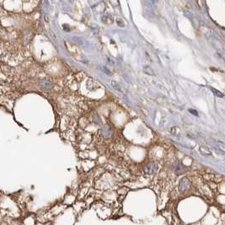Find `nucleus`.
Masks as SVG:
<instances>
[{
	"instance_id": "obj_5",
	"label": "nucleus",
	"mask_w": 225,
	"mask_h": 225,
	"mask_svg": "<svg viewBox=\"0 0 225 225\" xmlns=\"http://www.w3.org/2000/svg\"><path fill=\"white\" fill-rule=\"evenodd\" d=\"M41 85L45 89H51L52 87V84L49 80H43L41 82Z\"/></svg>"
},
{
	"instance_id": "obj_6",
	"label": "nucleus",
	"mask_w": 225,
	"mask_h": 225,
	"mask_svg": "<svg viewBox=\"0 0 225 225\" xmlns=\"http://www.w3.org/2000/svg\"><path fill=\"white\" fill-rule=\"evenodd\" d=\"M210 89H211V91L213 92L214 95H216V96H218V97H220V98H223V97H224V95L223 93H221L220 91L219 90H217L216 89H214V88H210Z\"/></svg>"
},
{
	"instance_id": "obj_9",
	"label": "nucleus",
	"mask_w": 225,
	"mask_h": 225,
	"mask_svg": "<svg viewBox=\"0 0 225 225\" xmlns=\"http://www.w3.org/2000/svg\"><path fill=\"white\" fill-rule=\"evenodd\" d=\"M158 1H159V0H152V2H153L154 4H156Z\"/></svg>"
},
{
	"instance_id": "obj_3",
	"label": "nucleus",
	"mask_w": 225,
	"mask_h": 225,
	"mask_svg": "<svg viewBox=\"0 0 225 225\" xmlns=\"http://www.w3.org/2000/svg\"><path fill=\"white\" fill-rule=\"evenodd\" d=\"M101 20L103 23H106V24H110V23H112L113 19L112 16L111 15H104L102 18H101Z\"/></svg>"
},
{
	"instance_id": "obj_2",
	"label": "nucleus",
	"mask_w": 225,
	"mask_h": 225,
	"mask_svg": "<svg viewBox=\"0 0 225 225\" xmlns=\"http://www.w3.org/2000/svg\"><path fill=\"white\" fill-rule=\"evenodd\" d=\"M185 169H186V167H184L183 164H181L180 162L175 163V164H174V171H175V174H177V175H180V174L184 173Z\"/></svg>"
},
{
	"instance_id": "obj_7",
	"label": "nucleus",
	"mask_w": 225,
	"mask_h": 225,
	"mask_svg": "<svg viewBox=\"0 0 225 225\" xmlns=\"http://www.w3.org/2000/svg\"><path fill=\"white\" fill-rule=\"evenodd\" d=\"M116 23H117V25L120 26V27H124V25H125V24H124V22L121 20V19H116Z\"/></svg>"
},
{
	"instance_id": "obj_1",
	"label": "nucleus",
	"mask_w": 225,
	"mask_h": 225,
	"mask_svg": "<svg viewBox=\"0 0 225 225\" xmlns=\"http://www.w3.org/2000/svg\"><path fill=\"white\" fill-rule=\"evenodd\" d=\"M190 185H191V183L189 181V180L186 179V178H183L181 181V182H180L179 188H180L181 191H186V190H188L190 188Z\"/></svg>"
},
{
	"instance_id": "obj_8",
	"label": "nucleus",
	"mask_w": 225,
	"mask_h": 225,
	"mask_svg": "<svg viewBox=\"0 0 225 225\" xmlns=\"http://www.w3.org/2000/svg\"><path fill=\"white\" fill-rule=\"evenodd\" d=\"M189 111H190V112H191V113H192L194 116H198V113L196 112V111L195 110H189Z\"/></svg>"
},
{
	"instance_id": "obj_4",
	"label": "nucleus",
	"mask_w": 225,
	"mask_h": 225,
	"mask_svg": "<svg viewBox=\"0 0 225 225\" xmlns=\"http://www.w3.org/2000/svg\"><path fill=\"white\" fill-rule=\"evenodd\" d=\"M144 72L146 74L148 75H151V76H154V75H155L154 72L153 71V69H151L150 67H149V66H145V67H144Z\"/></svg>"
}]
</instances>
